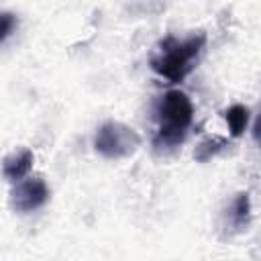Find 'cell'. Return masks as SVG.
I'll return each instance as SVG.
<instances>
[{"label":"cell","instance_id":"1","mask_svg":"<svg viewBox=\"0 0 261 261\" xmlns=\"http://www.w3.org/2000/svg\"><path fill=\"white\" fill-rule=\"evenodd\" d=\"M204 45H206L204 33H196L186 39L167 35L157 43L153 55L149 57V65L169 84H179L194 69Z\"/></svg>","mask_w":261,"mask_h":261},{"label":"cell","instance_id":"2","mask_svg":"<svg viewBox=\"0 0 261 261\" xmlns=\"http://www.w3.org/2000/svg\"><path fill=\"white\" fill-rule=\"evenodd\" d=\"M157 133L153 139V145L157 149H171L177 147L194 120V106L186 92L181 90H169L161 96L157 110Z\"/></svg>","mask_w":261,"mask_h":261},{"label":"cell","instance_id":"3","mask_svg":"<svg viewBox=\"0 0 261 261\" xmlns=\"http://www.w3.org/2000/svg\"><path fill=\"white\" fill-rule=\"evenodd\" d=\"M141 143V135L120 120L102 122L94 137V149L104 159H126L137 153Z\"/></svg>","mask_w":261,"mask_h":261},{"label":"cell","instance_id":"4","mask_svg":"<svg viewBox=\"0 0 261 261\" xmlns=\"http://www.w3.org/2000/svg\"><path fill=\"white\" fill-rule=\"evenodd\" d=\"M49 200V188L43 177H27L18 181L10 192V202L16 212H33Z\"/></svg>","mask_w":261,"mask_h":261},{"label":"cell","instance_id":"5","mask_svg":"<svg viewBox=\"0 0 261 261\" xmlns=\"http://www.w3.org/2000/svg\"><path fill=\"white\" fill-rule=\"evenodd\" d=\"M33 161H35L33 151H29V149L12 151L10 155L4 157V163H2L4 179H8V181H16V184L22 181V177L31 171Z\"/></svg>","mask_w":261,"mask_h":261},{"label":"cell","instance_id":"6","mask_svg":"<svg viewBox=\"0 0 261 261\" xmlns=\"http://www.w3.org/2000/svg\"><path fill=\"white\" fill-rule=\"evenodd\" d=\"M251 220V198L247 192H239L228 208V224L234 232H241L249 226Z\"/></svg>","mask_w":261,"mask_h":261},{"label":"cell","instance_id":"7","mask_svg":"<svg viewBox=\"0 0 261 261\" xmlns=\"http://www.w3.org/2000/svg\"><path fill=\"white\" fill-rule=\"evenodd\" d=\"M226 145H228V141H226L224 137H220V135L206 137L204 141H200V143L196 145V149H194V159H196L198 163H206V161H210L212 157H216Z\"/></svg>","mask_w":261,"mask_h":261},{"label":"cell","instance_id":"8","mask_svg":"<svg viewBox=\"0 0 261 261\" xmlns=\"http://www.w3.org/2000/svg\"><path fill=\"white\" fill-rule=\"evenodd\" d=\"M224 118H226L230 135L232 137H241L245 133V128H247V122H249V108L243 106V104H232L224 112Z\"/></svg>","mask_w":261,"mask_h":261},{"label":"cell","instance_id":"9","mask_svg":"<svg viewBox=\"0 0 261 261\" xmlns=\"http://www.w3.org/2000/svg\"><path fill=\"white\" fill-rule=\"evenodd\" d=\"M18 27V18L12 12H0V41L4 43Z\"/></svg>","mask_w":261,"mask_h":261},{"label":"cell","instance_id":"10","mask_svg":"<svg viewBox=\"0 0 261 261\" xmlns=\"http://www.w3.org/2000/svg\"><path fill=\"white\" fill-rule=\"evenodd\" d=\"M253 139H255L257 147L261 149V112L257 114V118H255V124H253Z\"/></svg>","mask_w":261,"mask_h":261}]
</instances>
